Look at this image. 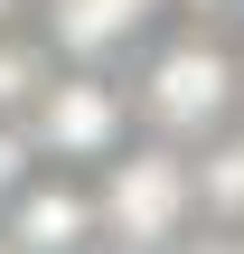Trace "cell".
<instances>
[{
  "instance_id": "1",
  "label": "cell",
  "mask_w": 244,
  "mask_h": 254,
  "mask_svg": "<svg viewBox=\"0 0 244 254\" xmlns=\"http://www.w3.org/2000/svg\"><path fill=\"white\" fill-rule=\"evenodd\" d=\"M122 75H132L141 132H169V141H207L244 113V57H235V28L216 19H169Z\"/></svg>"
},
{
  "instance_id": "2",
  "label": "cell",
  "mask_w": 244,
  "mask_h": 254,
  "mask_svg": "<svg viewBox=\"0 0 244 254\" xmlns=\"http://www.w3.org/2000/svg\"><path fill=\"white\" fill-rule=\"evenodd\" d=\"M94 217L113 254L197 245V151L169 132H132L113 160H94Z\"/></svg>"
},
{
  "instance_id": "3",
  "label": "cell",
  "mask_w": 244,
  "mask_h": 254,
  "mask_svg": "<svg viewBox=\"0 0 244 254\" xmlns=\"http://www.w3.org/2000/svg\"><path fill=\"white\" fill-rule=\"evenodd\" d=\"M19 123H28V141H38V160H56V170H94V160H113V151L141 132L132 75H122V66H85V57H66Z\"/></svg>"
},
{
  "instance_id": "4",
  "label": "cell",
  "mask_w": 244,
  "mask_h": 254,
  "mask_svg": "<svg viewBox=\"0 0 244 254\" xmlns=\"http://www.w3.org/2000/svg\"><path fill=\"white\" fill-rule=\"evenodd\" d=\"M0 245H19V254H94V245H103L94 170H56V160H38V170L0 198Z\"/></svg>"
},
{
  "instance_id": "5",
  "label": "cell",
  "mask_w": 244,
  "mask_h": 254,
  "mask_svg": "<svg viewBox=\"0 0 244 254\" xmlns=\"http://www.w3.org/2000/svg\"><path fill=\"white\" fill-rule=\"evenodd\" d=\"M169 19L179 0H38V28L56 38V57H85V66H132Z\"/></svg>"
},
{
  "instance_id": "6",
  "label": "cell",
  "mask_w": 244,
  "mask_h": 254,
  "mask_svg": "<svg viewBox=\"0 0 244 254\" xmlns=\"http://www.w3.org/2000/svg\"><path fill=\"white\" fill-rule=\"evenodd\" d=\"M56 66H66V57H56V38H47L38 19H28V28H0V113H28Z\"/></svg>"
},
{
  "instance_id": "7",
  "label": "cell",
  "mask_w": 244,
  "mask_h": 254,
  "mask_svg": "<svg viewBox=\"0 0 244 254\" xmlns=\"http://www.w3.org/2000/svg\"><path fill=\"white\" fill-rule=\"evenodd\" d=\"M179 19H216V28H235L244 0H179Z\"/></svg>"
},
{
  "instance_id": "8",
  "label": "cell",
  "mask_w": 244,
  "mask_h": 254,
  "mask_svg": "<svg viewBox=\"0 0 244 254\" xmlns=\"http://www.w3.org/2000/svg\"><path fill=\"white\" fill-rule=\"evenodd\" d=\"M38 19V0H0V28H28Z\"/></svg>"
},
{
  "instance_id": "9",
  "label": "cell",
  "mask_w": 244,
  "mask_h": 254,
  "mask_svg": "<svg viewBox=\"0 0 244 254\" xmlns=\"http://www.w3.org/2000/svg\"><path fill=\"white\" fill-rule=\"evenodd\" d=\"M235 57H244V19H235Z\"/></svg>"
}]
</instances>
